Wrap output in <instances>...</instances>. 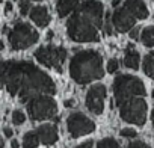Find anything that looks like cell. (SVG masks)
<instances>
[{
    "label": "cell",
    "instance_id": "cell-1",
    "mask_svg": "<svg viewBox=\"0 0 154 148\" xmlns=\"http://www.w3.org/2000/svg\"><path fill=\"white\" fill-rule=\"evenodd\" d=\"M0 88L26 104L35 97L56 94L51 77L26 60H0Z\"/></svg>",
    "mask_w": 154,
    "mask_h": 148
},
{
    "label": "cell",
    "instance_id": "cell-2",
    "mask_svg": "<svg viewBox=\"0 0 154 148\" xmlns=\"http://www.w3.org/2000/svg\"><path fill=\"white\" fill-rule=\"evenodd\" d=\"M104 6L100 0H86L79 5L66 21V33L75 42H98L103 27Z\"/></svg>",
    "mask_w": 154,
    "mask_h": 148
},
{
    "label": "cell",
    "instance_id": "cell-3",
    "mask_svg": "<svg viewBox=\"0 0 154 148\" xmlns=\"http://www.w3.org/2000/svg\"><path fill=\"white\" fill-rule=\"evenodd\" d=\"M69 76L79 85H88L104 76L103 57L97 50L77 51L69 60Z\"/></svg>",
    "mask_w": 154,
    "mask_h": 148
},
{
    "label": "cell",
    "instance_id": "cell-4",
    "mask_svg": "<svg viewBox=\"0 0 154 148\" xmlns=\"http://www.w3.org/2000/svg\"><path fill=\"white\" fill-rule=\"evenodd\" d=\"M146 92L143 82L136 77L130 76V74H119L113 80V95L116 106L119 107L124 104L127 100L136 98V97H143Z\"/></svg>",
    "mask_w": 154,
    "mask_h": 148
},
{
    "label": "cell",
    "instance_id": "cell-5",
    "mask_svg": "<svg viewBox=\"0 0 154 148\" xmlns=\"http://www.w3.org/2000/svg\"><path fill=\"white\" fill-rule=\"evenodd\" d=\"M8 39H9V45L12 50H24L33 45L35 42H38L39 35L30 24L17 21L14 27L8 32Z\"/></svg>",
    "mask_w": 154,
    "mask_h": 148
},
{
    "label": "cell",
    "instance_id": "cell-6",
    "mask_svg": "<svg viewBox=\"0 0 154 148\" xmlns=\"http://www.w3.org/2000/svg\"><path fill=\"white\" fill-rule=\"evenodd\" d=\"M27 113L32 121H44L56 118L57 104L50 95H39L27 103Z\"/></svg>",
    "mask_w": 154,
    "mask_h": 148
},
{
    "label": "cell",
    "instance_id": "cell-7",
    "mask_svg": "<svg viewBox=\"0 0 154 148\" xmlns=\"http://www.w3.org/2000/svg\"><path fill=\"white\" fill-rule=\"evenodd\" d=\"M66 56H68L66 50L63 47H56V45H42L35 51V59L41 65L53 68L57 72H62Z\"/></svg>",
    "mask_w": 154,
    "mask_h": 148
},
{
    "label": "cell",
    "instance_id": "cell-8",
    "mask_svg": "<svg viewBox=\"0 0 154 148\" xmlns=\"http://www.w3.org/2000/svg\"><path fill=\"white\" fill-rule=\"evenodd\" d=\"M146 101L142 97H136L127 100L124 104L119 106V115L122 121L134 125H143L146 121Z\"/></svg>",
    "mask_w": 154,
    "mask_h": 148
},
{
    "label": "cell",
    "instance_id": "cell-9",
    "mask_svg": "<svg viewBox=\"0 0 154 148\" xmlns=\"http://www.w3.org/2000/svg\"><path fill=\"white\" fill-rule=\"evenodd\" d=\"M66 128L71 137H80L92 133L95 130V122L82 112H74L66 118Z\"/></svg>",
    "mask_w": 154,
    "mask_h": 148
},
{
    "label": "cell",
    "instance_id": "cell-10",
    "mask_svg": "<svg viewBox=\"0 0 154 148\" xmlns=\"http://www.w3.org/2000/svg\"><path fill=\"white\" fill-rule=\"evenodd\" d=\"M104 98H106V86L104 85H92L86 94V107L94 115H101L104 110Z\"/></svg>",
    "mask_w": 154,
    "mask_h": 148
},
{
    "label": "cell",
    "instance_id": "cell-11",
    "mask_svg": "<svg viewBox=\"0 0 154 148\" xmlns=\"http://www.w3.org/2000/svg\"><path fill=\"white\" fill-rule=\"evenodd\" d=\"M112 24L121 33L122 32H130L136 24V18L125 8H116L112 14Z\"/></svg>",
    "mask_w": 154,
    "mask_h": 148
},
{
    "label": "cell",
    "instance_id": "cell-12",
    "mask_svg": "<svg viewBox=\"0 0 154 148\" xmlns=\"http://www.w3.org/2000/svg\"><path fill=\"white\" fill-rule=\"evenodd\" d=\"M36 133L39 136V140L44 145H53L57 140V127L54 124H42L36 128Z\"/></svg>",
    "mask_w": 154,
    "mask_h": 148
},
{
    "label": "cell",
    "instance_id": "cell-13",
    "mask_svg": "<svg viewBox=\"0 0 154 148\" xmlns=\"http://www.w3.org/2000/svg\"><path fill=\"white\" fill-rule=\"evenodd\" d=\"M124 8L128 12H131L136 20H145L149 15L148 8L143 3V0H125V2H124Z\"/></svg>",
    "mask_w": 154,
    "mask_h": 148
},
{
    "label": "cell",
    "instance_id": "cell-14",
    "mask_svg": "<svg viewBox=\"0 0 154 148\" xmlns=\"http://www.w3.org/2000/svg\"><path fill=\"white\" fill-rule=\"evenodd\" d=\"M30 20L39 26V27H45L48 23H50V14H48V9L47 6H33L30 9V14H29Z\"/></svg>",
    "mask_w": 154,
    "mask_h": 148
},
{
    "label": "cell",
    "instance_id": "cell-15",
    "mask_svg": "<svg viewBox=\"0 0 154 148\" xmlns=\"http://www.w3.org/2000/svg\"><path fill=\"white\" fill-rule=\"evenodd\" d=\"M139 63H140V54L134 50L133 44H128L124 51V65L128 69H137Z\"/></svg>",
    "mask_w": 154,
    "mask_h": 148
},
{
    "label": "cell",
    "instance_id": "cell-16",
    "mask_svg": "<svg viewBox=\"0 0 154 148\" xmlns=\"http://www.w3.org/2000/svg\"><path fill=\"white\" fill-rule=\"evenodd\" d=\"M82 0H57L56 3V11L59 17H66L68 14H72L79 8Z\"/></svg>",
    "mask_w": 154,
    "mask_h": 148
},
{
    "label": "cell",
    "instance_id": "cell-17",
    "mask_svg": "<svg viewBox=\"0 0 154 148\" xmlns=\"http://www.w3.org/2000/svg\"><path fill=\"white\" fill-rule=\"evenodd\" d=\"M39 142L41 140L36 131H27L23 137V148H36Z\"/></svg>",
    "mask_w": 154,
    "mask_h": 148
},
{
    "label": "cell",
    "instance_id": "cell-18",
    "mask_svg": "<svg viewBox=\"0 0 154 148\" xmlns=\"http://www.w3.org/2000/svg\"><path fill=\"white\" fill-rule=\"evenodd\" d=\"M140 41L146 47H154V26L145 27L140 32Z\"/></svg>",
    "mask_w": 154,
    "mask_h": 148
},
{
    "label": "cell",
    "instance_id": "cell-19",
    "mask_svg": "<svg viewBox=\"0 0 154 148\" xmlns=\"http://www.w3.org/2000/svg\"><path fill=\"white\" fill-rule=\"evenodd\" d=\"M143 72L149 79H154V56L151 53L143 57Z\"/></svg>",
    "mask_w": 154,
    "mask_h": 148
},
{
    "label": "cell",
    "instance_id": "cell-20",
    "mask_svg": "<svg viewBox=\"0 0 154 148\" xmlns=\"http://www.w3.org/2000/svg\"><path fill=\"white\" fill-rule=\"evenodd\" d=\"M97 148H121L118 140L113 137H104L100 142H97Z\"/></svg>",
    "mask_w": 154,
    "mask_h": 148
},
{
    "label": "cell",
    "instance_id": "cell-21",
    "mask_svg": "<svg viewBox=\"0 0 154 148\" xmlns=\"http://www.w3.org/2000/svg\"><path fill=\"white\" fill-rule=\"evenodd\" d=\"M103 30L106 35H112L113 33V24H112V15L107 12L104 15V23H103Z\"/></svg>",
    "mask_w": 154,
    "mask_h": 148
},
{
    "label": "cell",
    "instance_id": "cell-22",
    "mask_svg": "<svg viewBox=\"0 0 154 148\" xmlns=\"http://www.w3.org/2000/svg\"><path fill=\"white\" fill-rule=\"evenodd\" d=\"M24 121H26V115L21 110H14L12 112V122L15 125H21Z\"/></svg>",
    "mask_w": 154,
    "mask_h": 148
},
{
    "label": "cell",
    "instance_id": "cell-23",
    "mask_svg": "<svg viewBox=\"0 0 154 148\" xmlns=\"http://www.w3.org/2000/svg\"><path fill=\"white\" fill-rule=\"evenodd\" d=\"M30 0H20V14L21 15H27L30 14Z\"/></svg>",
    "mask_w": 154,
    "mask_h": 148
},
{
    "label": "cell",
    "instance_id": "cell-24",
    "mask_svg": "<svg viewBox=\"0 0 154 148\" xmlns=\"http://www.w3.org/2000/svg\"><path fill=\"white\" fill-rule=\"evenodd\" d=\"M119 69V62L116 59H110L107 62V72H116Z\"/></svg>",
    "mask_w": 154,
    "mask_h": 148
},
{
    "label": "cell",
    "instance_id": "cell-25",
    "mask_svg": "<svg viewBox=\"0 0 154 148\" xmlns=\"http://www.w3.org/2000/svg\"><path fill=\"white\" fill-rule=\"evenodd\" d=\"M127 148H151V146L148 143L142 142V140H133V142H130L127 145Z\"/></svg>",
    "mask_w": 154,
    "mask_h": 148
},
{
    "label": "cell",
    "instance_id": "cell-26",
    "mask_svg": "<svg viewBox=\"0 0 154 148\" xmlns=\"http://www.w3.org/2000/svg\"><path fill=\"white\" fill-rule=\"evenodd\" d=\"M121 136L131 139V137H136L137 133H136V130H133V128H122V130H121Z\"/></svg>",
    "mask_w": 154,
    "mask_h": 148
},
{
    "label": "cell",
    "instance_id": "cell-27",
    "mask_svg": "<svg viewBox=\"0 0 154 148\" xmlns=\"http://www.w3.org/2000/svg\"><path fill=\"white\" fill-rule=\"evenodd\" d=\"M92 146H94V140H86L80 145H77L75 148H92Z\"/></svg>",
    "mask_w": 154,
    "mask_h": 148
},
{
    "label": "cell",
    "instance_id": "cell-28",
    "mask_svg": "<svg viewBox=\"0 0 154 148\" xmlns=\"http://www.w3.org/2000/svg\"><path fill=\"white\" fill-rule=\"evenodd\" d=\"M130 38H131V39H137V38H139V29H137V27H133V29L130 30Z\"/></svg>",
    "mask_w": 154,
    "mask_h": 148
},
{
    "label": "cell",
    "instance_id": "cell-29",
    "mask_svg": "<svg viewBox=\"0 0 154 148\" xmlns=\"http://www.w3.org/2000/svg\"><path fill=\"white\" fill-rule=\"evenodd\" d=\"M3 133H5V136H6V137H11V136L14 134V131H12L9 127H5V128H3Z\"/></svg>",
    "mask_w": 154,
    "mask_h": 148
},
{
    "label": "cell",
    "instance_id": "cell-30",
    "mask_svg": "<svg viewBox=\"0 0 154 148\" xmlns=\"http://www.w3.org/2000/svg\"><path fill=\"white\" fill-rule=\"evenodd\" d=\"M63 104H65L66 107H72V106L75 104V101H74V100H66V101H65Z\"/></svg>",
    "mask_w": 154,
    "mask_h": 148
},
{
    "label": "cell",
    "instance_id": "cell-31",
    "mask_svg": "<svg viewBox=\"0 0 154 148\" xmlns=\"http://www.w3.org/2000/svg\"><path fill=\"white\" fill-rule=\"evenodd\" d=\"M5 11H6V12H11V11H12V3H11V2H8V3L5 5Z\"/></svg>",
    "mask_w": 154,
    "mask_h": 148
},
{
    "label": "cell",
    "instance_id": "cell-32",
    "mask_svg": "<svg viewBox=\"0 0 154 148\" xmlns=\"http://www.w3.org/2000/svg\"><path fill=\"white\" fill-rule=\"evenodd\" d=\"M11 146H12V148H20V143H18V140H17V139H12V142H11Z\"/></svg>",
    "mask_w": 154,
    "mask_h": 148
},
{
    "label": "cell",
    "instance_id": "cell-33",
    "mask_svg": "<svg viewBox=\"0 0 154 148\" xmlns=\"http://www.w3.org/2000/svg\"><path fill=\"white\" fill-rule=\"evenodd\" d=\"M121 3V0H113V2H112V5L115 6V8H118V5Z\"/></svg>",
    "mask_w": 154,
    "mask_h": 148
},
{
    "label": "cell",
    "instance_id": "cell-34",
    "mask_svg": "<svg viewBox=\"0 0 154 148\" xmlns=\"http://www.w3.org/2000/svg\"><path fill=\"white\" fill-rule=\"evenodd\" d=\"M47 38H48V39H51V38H53V32H51V30H48V33H47Z\"/></svg>",
    "mask_w": 154,
    "mask_h": 148
},
{
    "label": "cell",
    "instance_id": "cell-35",
    "mask_svg": "<svg viewBox=\"0 0 154 148\" xmlns=\"http://www.w3.org/2000/svg\"><path fill=\"white\" fill-rule=\"evenodd\" d=\"M5 146V142H3V139H2V136H0V148H3Z\"/></svg>",
    "mask_w": 154,
    "mask_h": 148
},
{
    "label": "cell",
    "instance_id": "cell-36",
    "mask_svg": "<svg viewBox=\"0 0 154 148\" xmlns=\"http://www.w3.org/2000/svg\"><path fill=\"white\" fill-rule=\"evenodd\" d=\"M3 48H5V44H3L2 39H0V50H3Z\"/></svg>",
    "mask_w": 154,
    "mask_h": 148
},
{
    "label": "cell",
    "instance_id": "cell-37",
    "mask_svg": "<svg viewBox=\"0 0 154 148\" xmlns=\"http://www.w3.org/2000/svg\"><path fill=\"white\" fill-rule=\"evenodd\" d=\"M151 121H152V127H154V109H152V113H151Z\"/></svg>",
    "mask_w": 154,
    "mask_h": 148
},
{
    "label": "cell",
    "instance_id": "cell-38",
    "mask_svg": "<svg viewBox=\"0 0 154 148\" xmlns=\"http://www.w3.org/2000/svg\"><path fill=\"white\" fill-rule=\"evenodd\" d=\"M30 2H42V0H30Z\"/></svg>",
    "mask_w": 154,
    "mask_h": 148
},
{
    "label": "cell",
    "instance_id": "cell-39",
    "mask_svg": "<svg viewBox=\"0 0 154 148\" xmlns=\"http://www.w3.org/2000/svg\"><path fill=\"white\" fill-rule=\"evenodd\" d=\"M151 54H152V56H154V50H152V51H151Z\"/></svg>",
    "mask_w": 154,
    "mask_h": 148
},
{
    "label": "cell",
    "instance_id": "cell-40",
    "mask_svg": "<svg viewBox=\"0 0 154 148\" xmlns=\"http://www.w3.org/2000/svg\"><path fill=\"white\" fill-rule=\"evenodd\" d=\"M152 97H154V91H152Z\"/></svg>",
    "mask_w": 154,
    "mask_h": 148
},
{
    "label": "cell",
    "instance_id": "cell-41",
    "mask_svg": "<svg viewBox=\"0 0 154 148\" xmlns=\"http://www.w3.org/2000/svg\"><path fill=\"white\" fill-rule=\"evenodd\" d=\"M0 2H2V0H0Z\"/></svg>",
    "mask_w": 154,
    "mask_h": 148
}]
</instances>
